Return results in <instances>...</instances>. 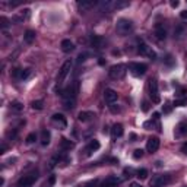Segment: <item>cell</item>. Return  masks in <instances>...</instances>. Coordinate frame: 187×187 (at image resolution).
Returning a JSON list of instances; mask_svg holds the SVG:
<instances>
[{"mask_svg": "<svg viewBox=\"0 0 187 187\" xmlns=\"http://www.w3.org/2000/svg\"><path fill=\"white\" fill-rule=\"evenodd\" d=\"M186 132H187V123L186 121H181V123L177 126V136H181V134H184Z\"/></svg>", "mask_w": 187, "mask_h": 187, "instance_id": "obj_30", "label": "cell"}, {"mask_svg": "<svg viewBox=\"0 0 187 187\" xmlns=\"http://www.w3.org/2000/svg\"><path fill=\"white\" fill-rule=\"evenodd\" d=\"M142 157H143V151H142V149H136V151L133 152V158L134 159H140Z\"/></svg>", "mask_w": 187, "mask_h": 187, "instance_id": "obj_37", "label": "cell"}, {"mask_svg": "<svg viewBox=\"0 0 187 187\" xmlns=\"http://www.w3.org/2000/svg\"><path fill=\"white\" fill-rule=\"evenodd\" d=\"M54 183H56V175H50V178H48V181L45 183V187H53Z\"/></svg>", "mask_w": 187, "mask_h": 187, "instance_id": "obj_38", "label": "cell"}, {"mask_svg": "<svg viewBox=\"0 0 187 187\" xmlns=\"http://www.w3.org/2000/svg\"><path fill=\"white\" fill-rule=\"evenodd\" d=\"M75 148V143H73L72 140L66 139V138H63L62 140H60V149L62 151H70V149Z\"/></svg>", "mask_w": 187, "mask_h": 187, "instance_id": "obj_23", "label": "cell"}, {"mask_svg": "<svg viewBox=\"0 0 187 187\" xmlns=\"http://www.w3.org/2000/svg\"><path fill=\"white\" fill-rule=\"evenodd\" d=\"M96 183H98V180H89V181L83 183V184H81L79 187H95Z\"/></svg>", "mask_w": 187, "mask_h": 187, "instance_id": "obj_35", "label": "cell"}, {"mask_svg": "<svg viewBox=\"0 0 187 187\" xmlns=\"http://www.w3.org/2000/svg\"><path fill=\"white\" fill-rule=\"evenodd\" d=\"M159 148V139L157 136H152V138H149L148 142H146V151H148L149 154H154L157 152Z\"/></svg>", "mask_w": 187, "mask_h": 187, "instance_id": "obj_12", "label": "cell"}, {"mask_svg": "<svg viewBox=\"0 0 187 187\" xmlns=\"http://www.w3.org/2000/svg\"><path fill=\"white\" fill-rule=\"evenodd\" d=\"M123 133H124L123 124H120V123H115V124H113V127H111V138H113V139L121 138V136H123Z\"/></svg>", "mask_w": 187, "mask_h": 187, "instance_id": "obj_17", "label": "cell"}, {"mask_svg": "<svg viewBox=\"0 0 187 187\" xmlns=\"http://www.w3.org/2000/svg\"><path fill=\"white\" fill-rule=\"evenodd\" d=\"M29 15H31V10H29V9H24L21 13L13 15V16H12V22H15V24L24 22L25 19H28V18H29Z\"/></svg>", "mask_w": 187, "mask_h": 187, "instance_id": "obj_16", "label": "cell"}, {"mask_svg": "<svg viewBox=\"0 0 187 187\" xmlns=\"http://www.w3.org/2000/svg\"><path fill=\"white\" fill-rule=\"evenodd\" d=\"M138 177H139L140 180L148 178V170H146V168H140L139 171H138Z\"/></svg>", "mask_w": 187, "mask_h": 187, "instance_id": "obj_33", "label": "cell"}, {"mask_svg": "<svg viewBox=\"0 0 187 187\" xmlns=\"http://www.w3.org/2000/svg\"><path fill=\"white\" fill-rule=\"evenodd\" d=\"M60 47H62L63 53H72L73 50H75V44H73L70 40H63Z\"/></svg>", "mask_w": 187, "mask_h": 187, "instance_id": "obj_21", "label": "cell"}, {"mask_svg": "<svg viewBox=\"0 0 187 187\" xmlns=\"http://www.w3.org/2000/svg\"><path fill=\"white\" fill-rule=\"evenodd\" d=\"M37 140V133H29L28 136H26V139H25V142L28 145H31V143H34Z\"/></svg>", "mask_w": 187, "mask_h": 187, "instance_id": "obj_34", "label": "cell"}, {"mask_svg": "<svg viewBox=\"0 0 187 187\" xmlns=\"http://www.w3.org/2000/svg\"><path fill=\"white\" fill-rule=\"evenodd\" d=\"M130 187H142V186H140V184H139V183H130Z\"/></svg>", "mask_w": 187, "mask_h": 187, "instance_id": "obj_50", "label": "cell"}, {"mask_svg": "<svg viewBox=\"0 0 187 187\" xmlns=\"http://www.w3.org/2000/svg\"><path fill=\"white\" fill-rule=\"evenodd\" d=\"M12 24V21H9L6 16H0V28L2 29H7Z\"/></svg>", "mask_w": 187, "mask_h": 187, "instance_id": "obj_28", "label": "cell"}, {"mask_svg": "<svg viewBox=\"0 0 187 187\" xmlns=\"http://www.w3.org/2000/svg\"><path fill=\"white\" fill-rule=\"evenodd\" d=\"M37 178H38V173H37V171L32 174L22 175V177L18 180V187H32L34 183L37 181Z\"/></svg>", "mask_w": 187, "mask_h": 187, "instance_id": "obj_7", "label": "cell"}, {"mask_svg": "<svg viewBox=\"0 0 187 187\" xmlns=\"http://www.w3.org/2000/svg\"><path fill=\"white\" fill-rule=\"evenodd\" d=\"M121 183V180L117 175H108V177L101 183L100 187H117Z\"/></svg>", "mask_w": 187, "mask_h": 187, "instance_id": "obj_13", "label": "cell"}, {"mask_svg": "<svg viewBox=\"0 0 187 187\" xmlns=\"http://www.w3.org/2000/svg\"><path fill=\"white\" fill-rule=\"evenodd\" d=\"M50 139H51V133H50L47 129H44L43 132H41V145H43V146L50 145Z\"/></svg>", "mask_w": 187, "mask_h": 187, "instance_id": "obj_24", "label": "cell"}, {"mask_svg": "<svg viewBox=\"0 0 187 187\" xmlns=\"http://www.w3.org/2000/svg\"><path fill=\"white\" fill-rule=\"evenodd\" d=\"M88 57V53H81L79 56H77V63H82V62H85Z\"/></svg>", "mask_w": 187, "mask_h": 187, "instance_id": "obj_39", "label": "cell"}, {"mask_svg": "<svg viewBox=\"0 0 187 187\" xmlns=\"http://www.w3.org/2000/svg\"><path fill=\"white\" fill-rule=\"evenodd\" d=\"M12 76L16 77L18 81H26L31 76V69H15L12 72Z\"/></svg>", "mask_w": 187, "mask_h": 187, "instance_id": "obj_11", "label": "cell"}, {"mask_svg": "<svg viewBox=\"0 0 187 187\" xmlns=\"http://www.w3.org/2000/svg\"><path fill=\"white\" fill-rule=\"evenodd\" d=\"M126 73H127V66L123 63L111 66L110 70H108V75H110L111 79H123L126 76Z\"/></svg>", "mask_w": 187, "mask_h": 187, "instance_id": "obj_4", "label": "cell"}, {"mask_svg": "<svg viewBox=\"0 0 187 187\" xmlns=\"http://www.w3.org/2000/svg\"><path fill=\"white\" fill-rule=\"evenodd\" d=\"M6 149H7V146H6V143H3L2 145V148H0V154H5Z\"/></svg>", "mask_w": 187, "mask_h": 187, "instance_id": "obj_47", "label": "cell"}, {"mask_svg": "<svg viewBox=\"0 0 187 187\" xmlns=\"http://www.w3.org/2000/svg\"><path fill=\"white\" fill-rule=\"evenodd\" d=\"M110 111L113 113V114H117V113H120V107L114 105V104H111V105H110Z\"/></svg>", "mask_w": 187, "mask_h": 187, "instance_id": "obj_40", "label": "cell"}, {"mask_svg": "<svg viewBox=\"0 0 187 187\" xmlns=\"http://www.w3.org/2000/svg\"><path fill=\"white\" fill-rule=\"evenodd\" d=\"M184 187H186V186H184Z\"/></svg>", "mask_w": 187, "mask_h": 187, "instance_id": "obj_52", "label": "cell"}, {"mask_svg": "<svg viewBox=\"0 0 187 187\" xmlns=\"http://www.w3.org/2000/svg\"><path fill=\"white\" fill-rule=\"evenodd\" d=\"M35 31H32V29H28L26 32H25V35H24V41L26 44H32L34 43V40H35Z\"/></svg>", "mask_w": 187, "mask_h": 187, "instance_id": "obj_25", "label": "cell"}, {"mask_svg": "<svg viewBox=\"0 0 187 187\" xmlns=\"http://www.w3.org/2000/svg\"><path fill=\"white\" fill-rule=\"evenodd\" d=\"M181 152H183V154H186V155H187V143H184V145L181 146Z\"/></svg>", "mask_w": 187, "mask_h": 187, "instance_id": "obj_49", "label": "cell"}, {"mask_svg": "<svg viewBox=\"0 0 187 187\" xmlns=\"http://www.w3.org/2000/svg\"><path fill=\"white\" fill-rule=\"evenodd\" d=\"M148 86H149V96H151L152 102H155V104L161 102V95H159V88L157 79H151Z\"/></svg>", "mask_w": 187, "mask_h": 187, "instance_id": "obj_5", "label": "cell"}, {"mask_svg": "<svg viewBox=\"0 0 187 187\" xmlns=\"http://www.w3.org/2000/svg\"><path fill=\"white\" fill-rule=\"evenodd\" d=\"M51 121H53L54 124L57 126L60 130H63V129H66V127H67L66 117H64L63 114H60V113H56V114H53V117H51Z\"/></svg>", "mask_w": 187, "mask_h": 187, "instance_id": "obj_10", "label": "cell"}, {"mask_svg": "<svg viewBox=\"0 0 187 187\" xmlns=\"http://www.w3.org/2000/svg\"><path fill=\"white\" fill-rule=\"evenodd\" d=\"M117 98H119V94L114 91V89H111V88H108V89H105V92H104V100H105L107 104H114L115 101H117Z\"/></svg>", "mask_w": 187, "mask_h": 187, "instance_id": "obj_15", "label": "cell"}, {"mask_svg": "<svg viewBox=\"0 0 187 187\" xmlns=\"http://www.w3.org/2000/svg\"><path fill=\"white\" fill-rule=\"evenodd\" d=\"M154 35H155V38L159 40V41H164V40L167 38V29L164 28L162 24H157V25H155Z\"/></svg>", "mask_w": 187, "mask_h": 187, "instance_id": "obj_14", "label": "cell"}, {"mask_svg": "<svg viewBox=\"0 0 187 187\" xmlns=\"http://www.w3.org/2000/svg\"><path fill=\"white\" fill-rule=\"evenodd\" d=\"M142 110L146 113V111H149V102L148 101H143V104H142Z\"/></svg>", "mask_w": 187, "mask_h": 187, "instance_id": "obj_44", "label": "cell"}, {"mask_svg": "<svg viewBox=\"0 0 187 187\" xmlns=\"http://www.w3.org/2000/svg\"><path fill=\"white\" fill-rule=\"evenodd\" d=\"M183 35H184V26H183V25L175 26V29H174V37H175V38H181Z\"/></svg>", "mask_w": 187, "mask_h": 187, "instance_id": "obj_31", "label": "cell"}, {"mask_svg": "<svg viewBox=\"0 0 187 187\" xmlns=\"http://www.w3.org/2000/svg\"><path fill=\"white\" fill-rule=\"evenodd\" d=\"M162 111L165 113V114H168V113H171V105H170V104H165V105L162 107Z\"/></svg>", "mask_w": 187, "mask_h": 187, "instance_id": "obj_42", "label": "cell"}, {"mask_svg": "<svg viewBox=\"0 0 187 187\" xmlns=\"http://www.w3.org/2000/svg\"><path fill=\"white\" fill-rule=\"evenodd\" d=\"M180 16H181V19H187V10H183L180 13Z\"/></svg>", "mask_w": 187, "mask_h": 187, "instance_id": "obj_48", "label": "cell"}, {"mask_svg": "<svg viewBox=\"0 0 187 187\" xmlns=\"http://www.w3.org/2000/svg\"><path fill=\"white\" fill-rule=\"evenodd\" d=\"M77 94H79V83H77V81H75L67 88H64L60 95H62L63 100H76Z\"/></svg>", "mask_w": 187, "mask_h": 187, "instance_id": "obj_3", "label": "cell"}, {"mask_svg": "<svg viewBox=\"0 0 187 187\" xmlns=\"http://www.w3.org/2000/svg\"><path fill=\"white\" fill-rule=\"evenodd\" d=\"M100 146H101V145H100V142H98V140H96V139H92L91 142L88 143L86 148H85V152H86V155L89 157V155H92V152L98 151V149H100Z\"/></svg>", "mask_w": 187, "mask_h": 187, "instance_id": "obj_18", "label": "cell"}, {"mask_svg": "<svg viewBox=\"0 0 187 187\" xmlns=\"http://www.w3.org/2000/svg\"><path fill=\"white\" fill-rule=\"evenodd\" d=\"M94 117H95V114L92 111H81L77 114V120L82 121V123H86V121H91Z\"/></svg>", "mask_w": 187, "mask_h": 187, "instance_id": "obj_19", "label": "cell"}, {"mask_svg": "<svg viewBox=\"0 0 187 187\" xmlns=\"http://www.w3.org/2000/svg\"><path fill=\"white\" fill-rule=\"evenodd\" d=\"M60 161H62V155H60V154H56L53 158L50 159V162H48V168H54L58 162H60Z\"/></svg>", "mask_w": 187, "mask_h": 187, "instance_id": "obj_26", "label": "cell"}, {"mask_svg": "<svg viewBox=\"0 0 187 187\" xmlns=\"http://www.w3.org/2000/svg\"><path fill=\"white\" fill-rule=\"evenodd\" d=\"M129 6V2H124V0H114V10L117 9H123V7H127Z\"/></svg>", "mask_w": 187, "mask_h": 187, "instance_id": "obj_29", "label": "cell"}, {"mask_svg": "<svg viewBox=\"0 0 187 187\" xmlns=\"http://www.w3.org/2000/svg\"><path fill=\"white\" fill-rule=\"evenodd\" d=\"M95 5H98L96 2H92V0H82V2H77V7L85 12V10H89L91 7H94Z\"/></svg>", "mask_w": 187, "mask_h": 187, "instance_id": "obj_20", "label": "cell"}, {"mask_svg": "<svg viewBox=\"0 0 187 187\" xmlns=\"http://www.w3.org/2000/svg\"><path fill=\"white\" fill-rule=\"evenodd\" d=\"M138 53L140 56H148L151 60H155L157 58V54H155L154 50H151V47H148V44H145L143 41H140L138 44Z\"/></svg>", "mask_w": 187, "mask_h": 187, "instance_id": "obj_9", "label": "cell"}, {"mask_svg": "<svg viewBox=\"0 0 187 187\" xmlns=\"http://www.w3.org/2000/svg\"><path fill=\"white\" fill-rule=\"evenodd\" d=\"M31 107H32L34 110H43L44 107V102L41 100H37V101H32V104H31Z\"/></svg>", "mask_w": 187, "mask_h": 187, "instance_id": "obj_32", "label": "cell"}, {"mask_svg": "<svg viewBox=\"0 0 187 187\" xmlns=\"http://www.w3.org/2000/svg\"><path fill=\"white\" fill-rule=\"evenodd\" d=\"M184 94H186V88H180L177 91V94H175V96H177V98H183Z\"/></svg>", "mask_w": 187, "mask_h": 187, "instance_id": "obj_41", "label": "cell"}, {"mask_svg": "<svg viewBox=\"0 0 187 187\" xmlns=\"http://www.w3.org/2000/svg\"><path fill=\"white\" fill-rule=\"evenodd\" d=\"M129 70L133 76H143L145 73H146V70H148V66H146L145 63L133 62V63H130L129 64Z\"/></svg>", "mask_w": 187, "mask_h": 187, "instance_id": "obj_8", "label": "cell"}, {"mask_svg": "<svg viewBox=\"0 0 187 187\" xmlns=\"http://www.w3.org/2000/svg\"><path fill=\"white\" fill-rule=\"evenodd\" d=\"M174 105H175V107H184V105H187V100H186V98L175 100V101H174Z\"/></svg>", "mask_w": 187, "mask_h": 187, "instance_id": "obj_36", "label": "cell"}, {"mask_svg": "<svg viewBox=\"0 0 187 187\" xmlns=\"http://www.w3.org/2000/svg\"><path fill=\"white\" fill-rule=\"evenodd\" d=\"M132 31H133V22L130 19L121 18V19L117 21V24H115V32L119 34L120 37H127L129 34H132Z\"/></svg>", "mask_w": 187, "mask_h": 187, "instance_id": "obj_1", "label": "cell"}, {"mask_svg": "<svg viewBox=\"0 0 187 187\" xmlns=\"http://www.w3.org/2000/svg\"><path fill=\"white\" fill-rule=\"evenodd\" d=\"M10 110L15 111V113H19V111L24 110V105L21 104L19 101H13V102H10Z\"/></svg>", "mask_w": 187, "mask_h": 187, "instance_id": "obj_27", "label": "cell"}, {"mask_svg": "<svg viewBox=\"0 0 187 187\" xmlns=\"http://www.w3.org/2000/svg\"><path fill=\"white\" fill-rule=\"evenodd\" d=\"M70 69H72V60H66V62L63 63V66L60 67V70H58V75H57V86H60L64 79L67 77V75L70 73Z\"/></svg>", "mask_w": 187, "mask_h": 187, "instance_id": "obj_6", "label": "cell"}, {"mask_svg": "<svg viewBox=\"0 0 187 187\" xmlns=\"http://www.w3.org/2000/svg\"><path fill=\"white\" fill-rule=\"evenodd\" d=\"M165 63H167V64H170V66H173L175 62L173 60V57H171V56H167V58H165Z\"/></svg>", "mask_w": 187, "mask_h": 187, "instance_id": "obj_43", "label": "cell"}, {"mask_svg": "<svg viewBox=\"0 0 187 187\" xmlns=\"http://www.w3.org/2000/svg\"><path fill=\"white\" fill-rule=\"evenodd\" d=\"M130 139H132V142H134V140H136V134L132 133V134H130Z\"/></svg>", "mask_w": 187, "mask_h": 187, "instance_id": "obj_51", "label": "cell"}, {"mask_svg": "<svg viewBox=\"0 0 187 187\" xmlns=\"http://www.w3.org/2000/svg\"><path fill=\"white\" fill-rule=\"evenodd\" d=\"M178 5H180L178 0H173V2H171V7H178Z\"/></svg>", "mask_w": 187, "mask_h": 187, "instance_id": "obj_46", "label": "cell"}, {"mask_svg": "<svg viewBox=\"0 0 187 187\" xmlns=\"http://www.w3.org/2000/svg\"><path fill=\"white\" fill-rule=\"evenodd\" d=\"M91 44L95 48H102V45H104V38L94 34V35H91Z\"/></svg>", "mask_w": 187, "mask_h": 187, "instance_id": "obj_22", "label": "cell"}, {"mask_svg": "<svg viewBox=\"0 0 187 187\" xmlns=\"http://www.w3.org/2000/svg\"><path fill=\"white\" fill-rule=\"evenodd\" d=\"M171 181V175L170 174H155L154 177L151 178L149 186L151 187H165Z\"/></svg>", "mask_w": 187, "mask_h": 187, "instance_id": "obj_2", "label": "cell"}, {"mask_svg": "<svg viewBox=\"0 0 187 187\" xmlns=\"http://www.w3.org/2000/svg\"><path fill=\"white\" fill-rule=\"evenodd\" d=\"M143 127H145V129H151V127H154V123H152V120H151V121H146V123H143Z\"/></svg>", "mask_w": 187, "mask_h": 187, "instance_id": "obj_45", "label": "cell"}]
</instances>
